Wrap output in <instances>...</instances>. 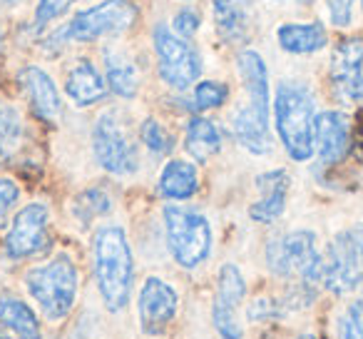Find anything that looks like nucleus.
I'll use <instances>...</instances> for the list:
<instances>
[{"instance_id": "nucleus-33", "label": "nucleus", "mask_w": 363, "mask_h": 339, "mask_svg": "<svg viewBox=\"0 0 363 339\" xmlns=\"http://www.w3.org/2000/svg\"><path fill=\"white\" fill-rule=\"evenodd\" d=\"M18 200H21V188H18L13 180L0 178V227L6 225L8 212L16 208Z\"/></svg>"}, {"instance_id": "nucleus-2", "label": "nucleus", "mask_w": 363, "mask_h": 339, "mask_svg": "<svg viewBox=\"0 0 363 339\" xmlns=\"http://www.w3.org/2000/svg\"><path fill=\"white\" fill-rule=\"evenodd\" d=\"M92 262H95L97 289L110 312H120L132 297L135 262L127 235L122 227H102L92 240Z\"/></svg>"}, {"instance_id": "nucleus-21", "label": "nucleus", "mask_w": 363, "mask_h": 339, "mask_svg": "<svg viewBox=\"0 0 363 339\" xmlns=\"http://www.w3.org/2000/svg\"><path fill=\"white\" fill-rule=\"evenodd\" d=\"M184 147H187V152L194 160L204 162L219 152L222 135L214 127V122H209L207 117H192L187 125V135H184Z\"/></svg>"}, {"instance_id": "nucleus-38", "label": "nucleus", "mask_w": 363, "mask_h": 339, "mask_svg": "<svg viewBox=\"0 0 363 339\" xmlns=\"http://www.w3.org/2000/svg\"><path fill=\"white\" fill-rule=\"evenodd\" d=\"M298 339H316V337H313V334H301Z\"/></svg>"}, {"instance_id": "nucleus-17", "label": "nucleus", "mask_w": 363, "mask_h": 339, "mask_svg": "<svg viewBox=\"0 0 363 339\" xmlns=\"http://www.w3.org/2000/svg\"><path fill=\"white\" fill-rule=\"evenodd\" d=\"M65 90L75 105L87 107L105 97L107 82L90 60H77L75 65L70 68V72H67Z\"/></svg>"}, {"instance_id": "nucleus-26", "label": "nucleus", "mask_w": 363, "mask_h": 339, "mask_svg": "<svg viewBox=\"0 0 363 339\" xmlns=\"http://www.w3.org/2000/svg\"><path fill=\"white\" fill-rule=\"evenodd\" d=\"M112 208L110 198L102 190H85L82 195H77L75 200V217H80V222H92L100 215H107Z\"/></svg>"}, {"instance_id": "nucleus-25", "label": "nucleus", "mask_w": 363, "mask_h": 339, "mask_svg": "<svg viewBox=\"0 0 363 339\" xmlns=\"http://www.w3.org/2000/svg\"><path fill=\"white\" fill-rule=\"evenodd\" d=\"M21 117L11 105L0 100V162H8L16 155L18 145H21Z\"/></svg>"}, {"instance_id": "nucleus-22", "label": "nucleus", "mask_w": 363, "mask_h": 339, "mask_svg": "<svg viewBox=\"0 0 363 339\" xmlns=\"http://www.w3.org/2000/svg\"><path fill=\"white\" fill-rule=\"evenodd\" d=\"M105 65H107V85H110V90L120 97H135L137 85H140L135 63L125 53L107 50Z\"/></svg>"}, {"instance_id": "nucleus-1", "label": "nucleus", "mask_w": 363, "mask_h": 339, "mask_svg": "<svg viewBox=\"0 0 363 339\" xmlns=\"http://www.w3.org/2000/svg\"><path fill=\"white\" fill-rule=\"evenodd\" d=\"M237 68L242 72L247 87V102L234 112L232 130L234 137L254 155H267L272 150L269 135V72L262 55L254 50H244L237 58Z\"/></svg>"}, {"instance_id": "nucleus-7", "label": "nucleus", "mask_w": 363, "mask_h": 339, "mask_svg": "<svg viewBox=\"0 0 363 339\" xmlns=\"http://www.w3.org/2000/svg\"><path fill=\"white\" fill-rule=\"evenodd\" d=\"M137 6L132 0H102L100 6L82 11L70 21V26L62 31L67 41L90 43L105 36H120L137 21Z\"/></svg>"}, {"instance_id": "nucleus-28", "label": "nucleus", "mask_w": 363, "mask_h": 339, "mask_svg": "<svg viewBox=\"0 0 363 339\" xmlns=\"http://www.w3.org/2000/svg\"><path fill=\"white\" fill-rule=\"evenodd\" d=\"M140 137H142V142H145L147 147H150L155 155H167V152L172 150V137H169V132L164 130V125L162 122H157V120H145L142 122V127H140Z\"/></svg>"}, {"instance_id": "nucleus-16", "label": "nucleus", "mask_w": 363, "mask_h": 339, "mask_svg": "<svg viewBox=\"0 0 363 339\" xmlns=\"http://www.w3.org/2000/svg\"><path fill=\"white\" fill-rule=\"evenodd\" d=\"M18 80H21V87L26 90L35 115L45 122H57V117H60V95H57V87L50 80V75L45 70H40V68H26V70H21Z\"/></svg>"}, {"instance_id": "nucleus-11", "label": "nucleus", "mask_w": 363, "mask_h": 339, "mask_svg": "<svg viewBox=\"0 0 363 339\" xmlns=\"http://www.w3.org/2000/svg\"><path fill=\"white\" fill-rule=\"evenodd\" d=\"M50 244L48 235V208L45 205H28L13 220V227L6 237V252L11 259H26L43 252Z\"/></svg>"}, {"instance_id": "nucleus-40", "label": "nucleus", "mask_w": 363, "mask_h": 339, "mask_svg": "<svg viewBox=\"0 0 363 339\" xmlns=\"http://www.w3.org/2000/svg\"><path fill=\"white\" fill-rule=\"evenodd\" d=\"M0 43H3V31H0Z\"/></svg>"}, {"instance_id": "nucleus-13", "label": "nucleus", "mask_w": 363, "mask_h": 339, "mask_svg": "<svg viewBox=\"0 0 363 339\" xmlns=\"http://www.w3.org/2000/svg\"><path fill=\"white\" fill-rule=\"evenodd\" d=\"M313 145L316 155L323 165H336L351 152L353 132L351 122L343 112L326 110L316 115V130H313Z\"/></svg>"}, {"instance_id": "nucleus-36", "label": "nucleus", "mask_w": 363, "mask_h": 339, "mask_svg": "<svg viewBox=\"0 0 363 339\" xmlns=\"http://www.w3.org/2000/svg\"><path fill=\"white\" fill-rule=\"evenodd\" d=\"M353 142H356V147L361 150V155H363V110L356 115V130H353Z\"/></svg>"}, {"instance_id": "nucleus-19", "label": "nucleus", "mask_w": 363, "mask_h": 339, "mask_svg": "<svg viewBox=\"0 0 363 339\" xmlns=\"http://www.w3.org/2000/svg\"><path fill=\"white\" fill-rule=\"evenodd\" d=\"M197 167L192 162H184V160H172L169 165L162 170V178H160V190L162 198L167 200H187L197 193Z\"/></svg>"}, {"instance_id": "nucleus-14", "label": "nucleus", "mask_w": 363, "mask_h": 339, "mask_svg": "<svg viewBox=\"0 0 363 339\" xmlns=\"http://www.w3.org/2000/svg\"><path fill=\"white\" fill-rule=\"evenodd\" d=\"M321 284L333 294H348L363 284V269L336 237L321 254Z\"/></svg>"}, {"instance_id": "nucleus-8", "label": "nucleus", "mask_w": 363, "mask_h": 339, "mask_svg": "<svg viewBox=\"0 0 363 339\" xmlns=\"http://www.w3.org/2000/svg\"><path fill=\"white\" fill-rule=\"evenodd\" d=\"M92 150L102 170L112 175H132L140 167L135 142L127 135V127L115 112H105L92 130Z\"/></svg>"}, {"instance_id": "nucleus-37", "label": "nucleus", "mask_w": 363, "mask_h": 339, "mask_svg": "<svg viewBox=\"0 0 363 339\" xmlns=\"http://www.w3.org/2000/svg\"><path fill=\"white\" fill-rule=\"evenodd\" d=\"M3 6H18V3H23V0H0Z\"/></svg>"}, {"instance_id": "nucleus-9", "label": "nucleus", "mask_w": 363, "mask_h": 339, "mask_svg": "<svg viewBox=\"0 0 363 339\" xmlns=\"http://www.w3.org/2000/svg\"><path fill=\"white\" fill-rule=\"evenodd\" d=\"M155 50L160 60V75L174 90H187L202 72L199 53L184 38L172 33L169 28H155Z\"/></svg>"}, {"instance_id": "nucleus-34", "label": "nucleus", "mask_w": 363, "mask_h": 339, "mask_svg": "<svg viewBox=\"0 0 363 339\" xmlns=\"http://www.w3.org/2000/svg\"><path fill=\"white\" fill-rule=\"evenodd\" d=\"M353 3L356 0H326L328 16L336 28H348L353 21Z\"/></svg>"}, {"instance_id": "nucleus-15", "label": "nucleus", "mask_w": 363, "mask_h": 339, "mask_svg": "<svg viewBox=\"0 0 363 339\" xmlns=\"http://www.w3.org/2000/svg\"><path fill=\"white\" fill-rule=\"evenodd\" d=\"M257 188L262 190V200L249 208V217L254 222H277L286 208V193H289V175L286 170H272L257 178Z\"/></svg>"}, {"instance_id": "nucleus-4", "label": "nucleus", "mask_w": 363, "mask_h": 339, "mask_svg": "<svg viewBox=\"0 0 363 339\" xmlns=\"http://www.w3.org/2000/svg\"><path fill=\"white\" fill-rule=\"evenodd\" d=\"M77 267L67 254H57L48 264L33 267L26 277L33 299L50 319H62L70 314L77 297Z\"/></svg>"}, {"instance_id": "nucleus-12", "label": "nucleus", "mask_w": 363, "mask_h": 339, "mask_svg": "<svg viewBox=\"0 0 363 339\" xmlns=\"http://www.w3.org/2000/svg\"><path fill=\"white\" fill-rule=\"evenodd\" d=\"M179 297L160 277H150L140 292V327L145 334H162L167 324L174 319Z\"/></svg>"}, {"instance_id": "nucleus-6", "label": "nucleus", "mask_w": 363, "mask_h": 339, "mask_svg": "<svg viewBox=\"0 0 363 339\" xmlns=\"http://www.w3.org/2000/svg\"><path fill=\"white\" fill-rule=\"evenodd\" d=\"M164 225H167V244L177 264L184 269H194L202 264L212 252V227L207 217L194 210L164 208Z\"/></svg>"}, {"instance_id": "nucleus-3", "label": "nucleus", "mask_w": 363, "mask_h": 339, "mask_svg": "<svg viewBox=\"0 0 363 339\" xmlns=\"http://www.w3.org/2000/svg\"><path fill=\"white\" fill-rule=\"evenodd\" d=\"M274 117L281 145L289 157L296 162H306L313 157V130H316V110L313 97L298 82H281L274 100Z\"/></svg>"}, {"instance_id": "nucleus-24", "label": "nucleus", "mask_w": 363, "mask_h": 339, "mask_svg": "<svg viewBox=\"0 0 363 339\" xmlns=\"http://www.w3.org/2000/svg\"><path fill=\"white\" fill-rule=\"evenodd\" d=\"M244 294H247V282H244L239 267H237V264H224L222 272H219L217 299H214V307L234 312V309L242 304Z\"/></svg>"}, {"instance_id": "nucleus-23", "label": "nucleus", "mask_w": 363, "mask_h": 339, "mask_svg": "<svg viewBox=\"0 0 363 339\" xmlns=\"http://www.w3.org/2000/svg\"><path fill=\"white\" fill-rule=\"evenodd\" d=\"M214 23L224 43H242L247 38V13L239 0H212Z\"/></svg>"}, {"instance_id": "nucleus-27", "label": "nucleus", "mask_w": 363, "mask_h": 339, "mask_svg": "<svg viewBox=\"0 0 363 339\" xmlns=\"http://www.w3.org/2000/svg\"><path fill=\"white\" fill-rule=\"evenodd\" d=\"M227 85L224 82H214V80H204L197 85L192 95V110L204 112V110H214V107H222L227 102Z\"/></svg>"}, {"instance_id": "nucleus-32", "label": "nucleus", "mask_w": 363, "mask_h": 339, "mask_svg": "<svg viewBox=\"0 0 363 339\" xmlns=\"http://www.w3.org/2000/svg\"><path fill=\"white\" fill-rule=\"evenodd\" d=\"M212 319H214V327H217V332L222 334V339H242V327H239L237 314H234V312L214 307Z\"/></svg>"}, {"instance_id": "nucleus-35", "label": "nucleus", "mask_w": 363, "mask_h": 339, "mask_svg": "<svg viewBox=\"0 0 363 339\" xmlns=\"http://www.w3.org/2000/svg\"><path fill=\"white\" fill-rule=\"evenodd\" d=\"M174 33L179 38H184V41H189V38L197 33V28L202 26V18H199V13L197 11H182V13H177V18H174Z\"/></svg>"}, {"instance_id": "nucleus-18", "label": "nucleus", "mask_w": 363, "mask_h": 339, "mask_svg": "<svg viewBox=\"0 0 363 339\" xmlns=\"http://www.w3.org/2000/svg\"><path fill=\"white\" fill-rule=\"evenodd\" d=\"M281 50L291 55H311L326 48V31L321 23H286L277 33Z\"/></svg>"}, {"instance_id": "nucleus-39", "label": "nucleus", "mask_w": 363, "mask_h": 339, "mask_svg": "<svg viewBox=\"0 0 363 339\" xmlns=\"http://www.w3.org/2000/svg\"><path fill=\"white\" fill-rule=\"evenodd\" d=\"M0 339H8V337H6V334H3V332H0Z\"/></svg>"}, {"instance_id": "nucleus-10", "label": "nucleus", "mask_w": 363, "mask_h": 339, "mask_svg": "<svg viewBox=\"0 0 363 339\" xmlns=\"http://www.w3.org/2000/svg\"><path fill=\"white\" fill-rule=\"evenodd\" d=\"M331 87L341 102H363V38H346L331 55Z\"/></svg>"}, {"instance_id": "nucleus-20", "label": "nucleus", "mask_w": 363, "mask_h": 339, "mask_svg": "<svg viewBox=\"0 0 363 339\" xmlns=\"http://www.w3.org/2000/svg\"><path fill=\"white\" fill-rule=\"evenodd\" d=\"M0 324L18 334V339H40V322L23 299L0 294Z\"/></svg>"}, {"instance_id": "nucleus-30", "label": "nucleus", "mask_w": 363, "mask_h": 339, "mask_svg": "<svg viewBox=\"0 0 363 339\" xmlns=\"http://www.w3.org/2000/svg\"><path fill=\"white\" fill-rule=\"evenodd\" d=\"M341 339H363V302H356L348 307V312L338 322Z\"/></svg>"}, {"instance_id": "nucleus-29", "label": "nucleus", "mask_w": 363, "mask_h": 339, "mask_svg": "<svg viewBox=\"0 0 363 339\" xmlns=\"http://www.w3.org/2000/svg\"><path fill=\"white\" fill-rule=\"evenodd\" d=\"M75 0H38V8H35V21H33V31L40 33L43 28L48 26L50 21H55L57 16L67 11Z\"/></svg>"}, {"instance_id": "nucleus-31", "label": "nucleus", "mask_w": 363, "mask_h": 339, "mask_svg": "<svg viewBox=\"0 0 363 339\" xmlns=\"http://www.w3.org/2000/svg\"><path fill=\"white\" fill-rule=\"evenodd\" d=\"M336 240L348 249V254H351V257L358 262V267L363 269V222L353 225V227L343 230V232H338Z\"/></svg>"}, {"instance_id": "nucleus-5", "label": "nucleus", "mask_w": 363, "mask_h": 339, "mask_svg": "<svg viewBox=\"0 0 363 339\" xmlns=\"http://www.w3.org/2000/svg\"><path fill=\"white\" fill-rule=\"evenodd\" d=\"M267 264L274 274L298 282H321V254L311 230H294L279 235L267 244Z\"/></svg>"}]
</instances>
